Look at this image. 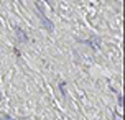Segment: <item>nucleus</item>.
I'll return each instance as SVG.
<instances>
[{"label":"nucleus","instance_id":"obj_1","mask_svg":"<svg viewBox=\"0 0 125 120\" xmlns=\"http://www.w3.org/2000/svg\"><path fill=\"white\" fill-rule=\"evenodd\" d=\"M17 31H18V38H20V40H23V41H27V40H28V38L25 36V33H23L21 30H17Z\"/></svg>","mask_w":125,"mask_h":120},{"label":"nucleus","instance_id":"obj_2","mask_svg":"<svg viewBox=\"0 0 125 120\" xmlns=\"http://www.w3.org/2000/svg\"><path fill=\"white\" fill-rule=\"evenodd\" d=\"M59 89L62 91V95H66V91H64V82H61V84H59Z\"/></svg>","mask_w":125,"mask_h":120},{"label":"nucleus","instance_id":"obj_3","mask_svg":"<svg viewBox=\"0 0 125 120\" xmlns=\"http://www.w3.org/2000/svg\"><path fill=\"white\" fill-rule=\"evenodd\" d=\"M5 120H13V119H12V117H5Z\"/></svg>","mask_w":125,"mask_h":120}]
</instances>
